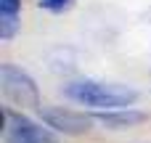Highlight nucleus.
Segmentation results:
<instances>
[{
  "label": "nucleus",
  "mask_w": 151,
  "mask_h": 143,
  "mask_svg": "<svg viewBox=\"0 0 151 143\" xmlns=\"http://www.w3.org/2000/svg\"><path fill=\"white\" fill-rule=\"evenodd\" d=\"M96 119L109 127V130H125V127H133V125H141L146 119L143 111H135V109H114V111H98Z\"/></svg>",
  "instance_id": "39448f33"
},
{
  "label": "nucleus",
  "mask_w": 151,
  "mask_h": 143,
  "mask_svg": "<svg viewBox=\"0 0 151 143\" xmlns=\"http://www.w3.org/2000/svg\"><path fill=\"white\" fill-rule=\"evenodd\" d=\"M0 90H3V96H5L8 101L16 103V106L40 109V90H37V85H35V80H32L24 69L13 66V64H3V66H0Z\"/></svg>",
  "instance_id": "f03ea898"
},
{
  "label": "nucleus",
  "mask_w": 151,
  "mask_h": 143,
  "mask_svg": "<svg viewBox=\"0 0 151 143\" xmlns=\"http://www.w3.org/2000/svg\"><path fill=\"white\" fill-rule=\"evenodd\" d=\"M19 16H21V0H0V40L8 42L19 32Z\"/></svg>",
  "instance_id": "423d86ee"
},
{
  "label": "nucleus",
  "mask_w": 151,
  "mask_h": 143,
  "mask_svg": "<svg viewBox=\"0 0 151 143\" xmlns=\"http://www.w3.org/2000/svg\"><path fill=\"white\" fill-rule=\"evenodd\" d=\"M66 98L90 106L96 111H114V109H130L138 101V90L127 85L114 82H98V80H74L64 88Z\"/></svg>",
  "instance_id": "f257e3e1"
},
{
  "label": "nucleus",
  "mask_w": 151,
  "mask_h": 143,
  "mask_svg": "<svg viewBox=\"0 0 151 143\" xmlns=\"http://www.w3.org/2000/svg\"><path fill=\"white\" fill-rule=\"evenodd\" d=\"M3 141L5 143H58L45 127H40L35 119L3 109Z\"/></svg>",
  "instance_id": "7ed1b4c3"
},
{
  "label": "nucleus",
  "mask_w": 151,
  "mask_h": 143,
  "mask_svg": "<svg viewBox=\"0 0 151 143\" xmlns=\"http://www.w3.org/2000/svg\"><path fill=\"white\" fill-rule=\"evenodd\" d=\"M42 122L58 133H66V135H80V133H88L90 130V117L80 114V111H72V109H42Z\"/></svg>",
  "instance_id": "20e7f679"
},
{
  "label": "nucleus",
  "mask_w": 151,
  "mask_h": 143,
  "mask_svg": "<svg viewBox=\"0 0 151 143\" xmlns=\"http://www.w3.org/2000/svg\"><path fill=\"white\" fill-rule=\"evenodd\" d=\"M37 5L45 8V11H50V13H64L72 5V0H37Z\"/></svg>",
  "instance_id": "0eeeda50"
}]
</instances>
